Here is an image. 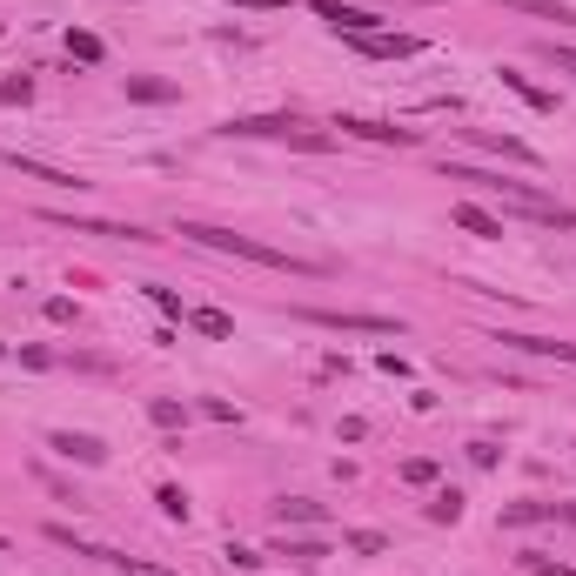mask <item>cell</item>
<instances>
[{
  "label": "cell",
  "instance_id": "cell-8",
  "mask_svg": "<svg viewBox=\"0 0 576 576\" xmlns=\"http://www.w3.org/2000/svg\"><path fill=\"white\" fill-rule=\"evenodd\" d=\"M342 134H355V141H396V148H416V128H389V121H335Z\"/></svg>",
  "mask_w": 576,
  "mask_h": 576
},
{
  "label": "cell",
  "instance_id": "cell-1",
  "mask_svg": "<svg viewBox=\"0 0 576 576\" xmlns=\"http://www.w3.org/2000/svg\"><path fill=\"white\" fill-rule=\"evenodd\" d=\"M181 235L201 248H215V255H235V262H255V268H282V275H322L315 262L302 255H288V248H268L255 235H235V228H215V222H181Z\"/></svg>",
  "mask_w": 576,
  "mask_h": 576
},
{
  "label": "cell",
  "instance_id": "cell-22",
  "mask_svg": "<svg viewBox=\"0 0 576 576\" xmlns=\"http://www.w3.org/2000/svg\"><path fill=\"white\" fill-rule=\"evenodd\" d=\"M128 94H134V101H175L168 81H128Z\"/></svg>",
  "mask_w": 576,
  "mask_h": 576
},
{
  "label": "cell",
  "instance_id": "cell-19",
  "mask_svg": "<svg viewBox=\"0 0 576 576\" xmlns=\"http://www.w3.org/2000/svg\"><path fill=\"white\" fill-rule=\"evenodd\" d=\"M429 516H436V523H456V516H463V496H456V489H436Z\"/></svg>",
  "mask_w": 576,
  "mask_h": 576
},
{
  "label": "cell",
  "instance_id": "cell-29",
  "mask_svg": "<svg viewBox=\"0 0 576 576\" xmlns=\"http://www.w3.org/2000/svg\"><path fill=\"white\" fill-rule=\"evenodd\" d=\"M235 7H262V14H268V7H282V0H235Z\"/></svg>",
  "mask_w": 576,
  "mask_h": 576
},
{
  "label": "cell",
  "instance_id": "cell-15",
  "mask_svg": "<svg viewBox=\"0 0 576 576\" xmlns=\"http://www.w3.org/2000/svg\"><path fill=\"white\" fill-rule=\"evenodd\" d=\"M188 322H195L201 335H215V342H228V335H235V322H228L222 309H195V315H188Z\"/></svg>",
  "mask_w": 576,
  "mask_h": 576
},
{
  "label": "cell",
  "instance_id": "cell-27",
  "mask_svg": "<svg viewBox=\"0 0 576 576\" xmlns=\"http://www.w3.org/2000/svg\"><path fill=\"white\" fill-rule=\"evenodd\" d=\"M148 295H155V309H161V315H181V295H175V288H148Z\"/></svg>",
  "mask_w": 576,
  "mask_h": 576
},
{
  "label": "cell",
  "instance_id": "cell-18",
  "mask_svg": "<svg viewBox=\"0 0 576 576\" xmlns=\"http://www.w3.org/2000/svg\"><path fill=\"white\" fill-rule=\"evenodd\" d=\"M349 550L355 556H382V550H389V536H382V530H349Z\"/></svg>",
  "mask_w": 576,
  "mask_h": 576
},
{
  "label": "cell",
  "instance_id": "cell-10",
  "mask_svg": "<svg viewBox=\"0 0 576 576\" xmlns=\"http://www.w3.org/2000/svg\"><path fill=\"white\" fill-rule=\"evenodd\" d=\"M54 222L61 228H74V235H114V242H155V235H148V228H121V222H74V215H54Z\"/></svg>",
  "mask_w": 576,
  "mask_h": 576
},
{
  "label": "cell",
  "instance_id": "cell-3",
  "mask_svg": "<svg viewBox=\"0 0 576 576\" xmlns=\"http://www.w3.org/2000/svg\"><path fill=\"white\" fill-rule=\"evenodd\" d=\"M222 134H282V141H302V148H329V134H309L295 121H282V114H248V121H228Z\"/></svg>",
  "mask_w": 576,
  "mask_h": 576
},
{
  "label": "cell",
  "instance_id": "cell-6",
  "mask_svg": "<svg viewBox=\"0 0 576 576\" xmlns=\"http://www.w3.org/2000/svg\"><path fill=\"white\" fill-rule=\"evenodd\" d=\"M449 222L463 228V235H476V242H503V222H496L489 208H476V201H456V208H449Z\"/></svg>",
  "mask_w": 576,
  "mask_h": 576
},
{
  "label": "cell",
  "instance_id": "cell-17",
  "mask_svg": "<svg viewBox=\"0 0 576 576\" xmlns=\"http://www.w3.org/2000/svg\"><path fill=\"white\" fill-rule=\"evenodd\" d=\"M275 516H282V530L288 523H322V503H302V496H295V503H282Z\"/></svg>",
  "mask_w": 576,
  "mask_h": 576
},
{
  "label": "cell",
  "instance_id": "cell-30",
  "mask_svg": "<svg viewBox=\"0 0 576 576\" xmlns=\"http://www.w3.org/2000/svg\"><path fill=\"white\" fill-rule=\"evenodd\" d=\"M0 550H7V536H0Z\"/></svg>",
  "mask_w": 576,
  "mask_h": 576
},
{
  "label": "cell",
  "instance_id": "cell-16",
  "mask_svg": "<svg viewBox=\"0 0 576 576\" xmlns=\"http://www.w3.org/2000/svg\"><path fill=\"white\" fill-rule=\"evenodd\" d=\"M503 88H510V94H523V101H530V108H556L550 94H543V88H530V81H523V74H516V67H503Z\"/></svg>",
  "mask_w": 576,
  "mask_h": 576
},
{
  "label": "cell",
  "instance_id": "cell-13",
  "mask_svg": "<svg viewBox=\"0 0 576 576\" xmlns=\"http://www.w3.org/2000/svg\"><path fill=\"white\" fill-rule=\"evenodd\" d=\"M516 14H536V21H556V27H576V7H556V0H503Z\"/></svg>",
  "mask_w": 576,
  "mask_h": 576
},
{
  "label": "cell",
  "instance_id": "cell-21",
  "mask_svg": "<svg viewBox=\"0 0 576 576\" xmlns=\"http://www.w3.org/2000/svg\"><path fill=\"white\" fill-rule=\"evenodd\" d=\"M67 54L74 61H101V34H67Z\"/></svg>",
  "mask_w": 576,
  "mask_h": 576
},
{
  "label": "cell",
  "instance_id": "cell-11",
  "mask_svg": "<svg viewBox=\"0 0 576 576\" xmlns=\"http://www.w3.org/2000/svg\"><path fill=\"white\" fill-rule=\"evenodd\" d=\"M510 349H530V355H556V362H576V342H556V335H496Z\"/></svg>",
  "mask_w": 576,
  "mask_h": 576
},
{
  "label": "cell",
  "instance_id": "cell-14",
  "mask_svg": "<svg viewBox=\"0 0 576 576\" xmlns=\"http://www.w3.org/2000/svg\"><path fill=\"white\" fill-rule=\"evenodd\" d=\"M275 556H288V563H322V543H315V536H282V543H275Z\"/></svg>",
  "mask_w": 576,
  "mask_h": 576
},
{
  "label": "cell",
  "instance_id": "cell-23",
  "mask_svg": "<svg viewBox=\"0 0 576 576\" xmlns=\"http://www.w3.org/2000/svg\"><path fill=\"white\" fill-rule=\"evenodd\" d=\"M27 94H34V81H27V74H14V81H0V108H7V101H27Z\"/></svg>",
  "mask_w": 576,
  "mask_h": 576
},
{
  "label": "cell",
  "instance_id": "cell-9",
  "mask_svg": "<svg viewBox=\"0 0 576 576\" xmlns=\"http://www.w3.org/2000/svg\"><path fill=\"white\" fill-rule=\"evenodd\" d=\"M355 47H362V54H376V61H389V54H396V61H402V54H416V34H389V27H382V34H355Z\"/></svg>",
  "mask_w": 576,
  "mask_h": 576
},
{
  "label": "cell",
  "instance_id": "cell-28",
  "mask_svg": "<svg viewBox=\"0 0 576 576\" xmlns=\"http://www.w3.org/2000/svg\"><path fill=\"white\" fill-rule=\"evenodd\" d=\"M543 54H550V61L563 67V74H576V47H556V41H550V47H543Z\"/></svg>",
  "mask_w": 576,
  "mask_h": 576
},
{
  "label": "cell",
  "instance_id": "cell-12",
  "mask_svg": "<svg viewBox=\"0 0 576 576\" xmlns=\"http://www.w3.org/2000/svg\"><path fill=\"white\" fill-rule=\"evenodd\" d=\"M550 516L576 523V510H556V503H510V510H503V523H510V530H523V523H550Z\"/></svg>",
  "mask_w": 576,
  "mask_h": 576
},
{
  "label": "cell",
  "instance_id": "cell-20",
  "mask_svg": "<svg viewBox=\"0 0 576 576\" xmlns=\"http://www.w3.org/2000/svg\"><path fill=\"white\" fill-rule=\"evenodd\" d=\"M228 570H242V576H262V556H255V550H242V543H228Z\"/></svg>",
  "mask_w": 576,
  "mask_h": 576
},
{
  "label": "cell",
  "instance_id": "cell-26",
  "mask_svg": "<svg viewBox=\"0 0 576 576\" xmlns=\"http://www.w3.org/2000/svg\"><path fill=\"white\" fill-rule=\"evenodd\" d=\"M530 576H576L570 563H550V556H530Z\"/></svg>",
  "mask_w": 576,
  "mask_h": 576
},
{
  "label": "cell",
  "instance_id": "cell-7",
  "mask_svg": "<svg viewBox=\"0 0 576 576\" xmlns=\"http://www.w3.org/2000/svg\"><path fill=\"white\" fill-rule=\"evenodd\" d=\"M47 449H54V456H67V463H108V449L94 443V436H74V429H54V436H47Z\"/></svg>",
  "mask_w": 576,
  "mask_h": 576
},
{
  "label": "cell",
  "instance_id": "cell-5",
  "mask_svg": "<svg viewBox=\"0 0 576 576\" xmlns=\"http://www.w3.org/2000/svg\"><path fill=\"white\" fill-rule=\"evenodd\" d=\"M0 168H14V175H27V181H47V188H88L81 175H67V168H54V161H34V155H7V148H0Z\"/></svg>",
  "mask_w": 576,
  "mask_h": 576
},
{
  "label": "cell",
  "instance_id": "cell-4",
  "mask_svg": "<svg viewBox=\"0 0 576 576\" xmlns=\"http://www.w3.org/2000/svg\"><path fill=\"white\" fill-rule=\"evenodd\" d=\"M315 14L335 27V34H382V14H369V7H349V0H315Z\"/></svg>",
  "mask_w": 576,
  "mask_h": 576
},
{
  "label": "cell",
  "instance_id": "cell-25",
  "mask_svg": "<svg viewBox=\"0 0 576 576\" xmlns=\"http://www.w3.org/2000/svg\"><path fill=\"white\" fill-rule=\"evenodd\" d=\"M402 476H409V483H436V463H429V456H416V463H402Z\"/></svg>",
  "mask_w": 576,
  "mask_h": 576
},
{
  "label": "cell",
  "instance_id": "cell-24",
  "mask_svg": "<svg viewBox=\"0 0 576 576\" xmlns=\"http://www.w3.org/2000/svg\"><path fill=\"white\" fill-rule=\"evenodd\" d=\"M155 503H161V510H168V516H175V523H181V516H188V496H181V489H175V483H168V489H161V496H155Z\"/></svg>",
  "mask_w": 576,
  "mask_h": 576
},
{
  "label": "cell",
  "instance_id": "cell-2",
  "mask_svg": "<svg viewBox=\"0 0 576 576\" xmlns=\"http://www.w3.org/2000/svg\"><path fill=\"white\" fill-rule=\"evenodd\" d=\"M315 329H342V335H402L396 315H355V309H309Z\"/></svg>",
  "mask_w": 576,
  "mask_h": 576
}]
</instances>
